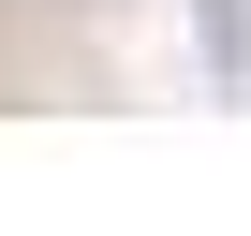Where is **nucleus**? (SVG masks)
I'll list each match as a JSON object with an SVG mask.
<instances>
[{"mask_svg":"<svg viewBox=\"0 0 251 236\" xmlns=\"http://www.w3.org/2000/svg\"><path fill=\"white\" fill-rule=\"evenodd\" d=\"M192 15H207V59L236 74V59H251V15H236V0H192Z\"/></svg>","mask_w":251,"mask_h":236,"instance_id":"nucleus-1","label":"nucleus"}]
</instances>
